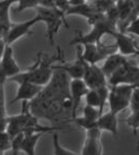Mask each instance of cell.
<instances>
[{"label":"cell","mask_w":139,"mask_h":155,"mask_svg":"<svg viewBox=\"0 0 139 155\" xmlns=\"http://www.w3.org/2000/svg\"><path fill=\"white\" fill-rule=\"evenodd\" d=\"M40 22H41V19H40V17L36 15L34 18L29 19L25 22H21V23H18V24H12L9 31L7 32L6 35L3 37L6 45H12V42L20 39L21 37L30 34L31 33L32 27H33L35 24L40 23Z\"/></svg>","instance_id":"7"},{"label":"cell","mask_w":139,"mask_h":155,"mask_svg":"<svg viewBox=\"0 0 139 155\" xmlns=\"http://www.w3.org/2000/svg\"><path fill=\"white\" fill-rule=\"evenodd\" d=\"M138 145H139V142H138Z\"/></svg>","instance_id":"35"},{"label":"cell","mask_w":139,"mask_h":155,"mask_svg":"<svg viewBox=\"0 0 139 155\" xmlns=\"http://www.w3.org/2000/svg\"><path fill=\"white\" fill-rule=\"evenodd\" d=\"M97 128L101 131H108L112 134H117L118 131V120L117 114L113 112H107L105 114H101L97 120Z\"/></svg>","instance_id":"16"},{"label":"cell","mask_w":139,"mask_h":155,"mask_svg":"<svg viewBox=\"0 0 139 155\" xmlns=\"http://www.w3.org/2000/svg\"><path fill=\"white\" fill-rule=\"evenodd\" d=\"M85 102L86 104L93 107H97L100 111L101 114V101H100V96L99 93L96 89H88L87 93L85 94Z\"/></svg>","instance_id":"21"},{"label":"cell","mask_w":139,"mask_h":155,"mask_svg":"<svg viewBox=\"0 0 139 155\" xmlns=\"http://www.w3.org/2000/svg\"><path fill=\"white\" fill-rule=\"evenodd\" d=\"M101 134L99 128H92L86 130L84 145L82 147L81 154L83 155H98L103 153L102 144H101Z\"/></svg>","instance_id":"11"},{"label":"cell","mask_w":139,"mask_h":155,"mask_svg":"<svg viewBox=\"0 0 139 155\" xmlns=\"http://www.w3.org/2000/svg\"><path fill=\"white\" fill-rule=\"evenodd\" d=\"M112 36L115 39V46L117 49V52L123 56H131L136 55L139 48L136 47L135 41L131 36H128L123 31H117L115 30L112 33Z\"/></svg>","instance_id":"12"},{"label":"cell","mask_w":139,"mask_h":155,"mask_svg":"<svg viewBox=\"0 0 139 155\" xmlns=\"http://www.w3.org/2000/svg\"><path fill=\"white\" fill-rule=\"evenodd\" d=\"M100 111L97 107H90L88 104H85V107H83V112H82V116L85 117L87 119L93 120V121H97L99 116H100Z\"/></svg>","instance_id":"23"},{"label":"cell","mask_w":139,"mask_h":155,"mask_svg":"<svg viewBox=\"0 0 139 155\" xmlns=\"http://www.w3.org/2000/svg\"><path fill=\"white\" fill-rule=\"evenodd\" d=\"M136 56H137V60H138V66H139V50H138V52L136 53Z\"/></svg>","instance_id":"32"},{"label":"cell","mask_w":139,"mask_h":155,"mask_svg":"<svg viewBox=\"0 0 139 155\" xmlns=\"http://www.w3.org/2000/svg\"><path fill=\"white\" fill-rule=\"evenodd\" d=\"M125 32L139 37V19H138V17H136L135 19L131 20V21L129 22L128 26L126 27V29H125Z\"/></svg>","instance_id":"26"},{"label":"cell","mask_w":139,"mask_h":155,"mask_svg":"<svg viewBox=\"0 0 139 155\" xmlns=\"http://www.w3.org/2000/svg\"><path fill=\"white\" fill-rule=\"evenodd\" d=\"M109 87L110 90L107 102L109 104L110 111L118 115L120 112L125 111L129 107L130 97L134 86L130 84H118Z\"/></svg>","instance_id":"5"},{"label":"cell","mask_w":139,"mask_h":155,"mask_svg":"<svg viewBox=\"0 0 139 155\" xmlns=\"http://www.w3.org/2000/svg\"><path fill=\"white\" fill-rule=\"evenodd\" d=\"M129 107H130L132 112H136L139 110V88H137V87H134L132 91Z\"/></svg>","instance_id":"25"},{"label":"cell","mask_w":139,"mask_h":155,"mask_svg":"<svg viewBox=\"0 0 139 155\" xmlns=\"http://www.w3.org/2000/svg\"><path fill=\"white\" fill-rule=\"evenodd\" d=\"M127 124L135 131L139 129V110L136 112H132V115L127 120Z\"/></svg>","instance_id":"27"},{"label":"cell","mask_w":139,"mask_h":155,"mask_svg":"<svg viewBox=\"0 0 139 155\" xmlns=\"http://www.w3.org/2000/svg\"><path fill=\"white\" fill-rule=\"evenodd\" d=\"M82 50L79 45H77V59L73 63H64L61 65H52L53 69H61L70 79H82L84 74L85 60L82 58Z\"/></svg>","instance_id":"10"},{"label":"cell","mask_w":139,"mask_h":155,"mask_svg":"<svg viewBox=\"0 0 139 155\" xmlns=\"http://www.w3.org/2000/svg\"><path fill=\"white\" fill-rule=\"evenodd\" d=\"M36 15L40 17L41 22H44L47 27V39L50 45H54V38L60 27L65 25L69 27V24L65 20V15L64 12L58 9L57 7H46L37 5L34 7Z\"/></svg>","instance_id":"3"},{"label":"cell","mask_w":139,"mask_h":155,"mask_svg":"<svg viewBox=\"0 0 139 155\" xmlns=\"http://www.w3.org/2000/svg\"><path fill=\"white\" fill-rule=\"evenodd\" d=\"M0 69L3 71L5 74L7 80L11 77L15 76V74H19L21 71L20 66L17 64L14 58V51L11 45H6L4 53L2 55V58L0 60Z\"/></svg>","instance_id":"13"},{"label":"cell","mask_w":139,"mask_h":155,"mask_svg":"<svg viewBox=\"0 0 139 155\" xmlns=\"http://www.w3.org/2000/svg\"><path fill=\"white\" fill-rule=\"evenodd\" d=\"M84 50L81 52L82 58L89 64H98L100 61L105 59L106 55L99 49L97 44H85L82 45Z\"/></svg>","instance_id":"17"},{"label":"cell","mask_w":139,"mask_h":155,"mask_svg":"<svg viewBox=\"0 0 139 155\" xmlns=\"http://www.w3.org/2000/svg\"><path fill=\"white\" fill-rule=\"evenodd\" d=\"M0 38H1V37H0Z\"/></svg>","instance_id":"36"},{"label":"cell","mask_w":139,"mask_h":155,"mask_svg":"<svg viewBox=\"0 0 139 155\" xmlns=\"http://www.w3.org/2000/svg\"><path fill=\"white\" fill-rule=\"evenodd\" d=\"M7 116L6 117H0V132L6 131L7 128Z\"/></svg>","instance_id":"28"},{"label":"cell","mask_w":139,"mask_h":155,"mask_svg":"<svg viewBox=\"0 0 139 155\" xmlns=\"http://www.w3.org/2000/svg\"><path fill=\"white\" fill-rule=\"evenodd\" d=\"M115 30V24L110 22L104 16L101 20H99L95 24H92V28L88 33H78L71 41L70 45H72V46H77V45L81 46V45L85 44H97L102 39V37L104 35H107V34L112 35V33Z\"/></svg>","instance_id":"4"},{"label":"cell","mask_w":139,"mask_h":155,"mask_svg":"<svg viewBox=\"0 0 139 155\" xmlns=\"http://www.w3.org/2000/svg\"><path fill=\"white\" fill-rule=\"evenodd\" d=\"M128 62V57L120 54L118 52H114L112 54H109L105 57L104 63L101 66V69L104 72L106 78H109L116 69H118L120 66Z\"/></svg>","instance_id":"15"},{"label":"cell","mask_w":139,"mask_h":155,"mask_svg":"<svg viewBox=\"0 0 139 155\" xmlns=\"http://www.w3.org/2000/svg\"><path fill=\"white\" fill-rule=\"evenodd\" d=\"M7 128L6 132L9 134L11 139L16 134L23 132V134H30V132L36 131H54L60 129V127H48L42 126L39 123V118L34 116L29 110L28 101H22V110L21 113L16 116L7 117Z\"/></svg>","instance_id":"2"},{"label":"cell","mask_w":139,"mask_h":155,"mask_svg":"<svg viewBox=\"0 0 139 155\" xmlns=\"http://www.w3.org/2000/svg\"><path fill=\"white\" fill-rule=\"evenodd\" d=\"M45 132L43 131H36V132H30V134H24L23 140L21 142L20 146V151L24 152L25 154L28 155H34L35 154V147L41 139L42 136Z\"/></svg>","instance_id":"18"},{"label":"cell","mask_w":139,"mask_h":155,"mask_svg":"<svg viewBox=\"0 0 139 155\" xmlns=\"http://www.w3.org/2000/svg\"><path fill=\"white\" fill-rule=\"evenodd\" d=\"M88 87L83 79H71L70 81V96L72 101V118L77 116L78 107L82 98L88 91Z\"/></svg>","instance_id":"9"},{"label":"cell","mask_w":139,"mask_h":155,"mask_svg":"<svg viewBox=\"0 0 139 155\" xmlns=\"http://www.w3.org/2000/svg\"><path fill=\"white\" fill-rule=\"evenodd\" d=\"M1 85H4V84H1V83H0V86H1Z\"/></svg>","instance_id":"33"},{"label":"cell","mask_w":139,"mask_h":155,"mask_svg":"<svg viewBox=\"0 0 139 155\" xmlns=\"http://www.w3.org/2000/svg\"><path fill=\"white\" fill-rule=\"evenodd\" d=\"M21 0H1L0 1V7L1 6H9L11 7L14 3H19Z\"/></svg>","instance_id":"29"},{"label":"cell","mask_w":139,"mask_h":155,"mask_svg":"<svg viewBox=\"0 0 139 155\" xmlns=\"http://www.w3.org/2000/svg\"><path fill=\"white\" fill-rule=\"evenodd\" d=\"M53 149H54L55 155H75L76 153L71 150L64 148L59 143V137L57 134H53Z\"/></svg>","instance_id":"22"},{"label":"cell","mask_w":139,"mask_h":155,"mask_svg":"<svg viewBox=\"0 0 139 155\" xmlns=\"http://www.w3.org/2000/svg\"><path fill=\"white\" fill-rule=\"evenodd\" d=\"M62 54L58 48V55L53 57H48L43 55V53H39L36 57V61L26 68L25 71H20L19 74H15L9 78L7 81L21 83V82H30L40 86H45L50 81L53 74V62L57 60H61Z\"/></svg>","instance_id":"1"},{"label":"cell","mask_w":139,"mask_h":155,"mask_svg":"<svg viewBox=\"0 0 139 155\" xmlns=\"http://www.w3.org/2000/svg\"><path fill=\"white\" fill-rule=\"evenodd\" d=\"M9 6L0 7V37H4L12 26L9 19Z\"/></svg>","instance_id":"19"},{"label":"cell","mask_w":139,"mask_h":155,"mask_svg":"<svg viewBox=\"0 0 139 155\" xmlns=\"http://www.w3.org/2000/svg\"><path fill=\"white\" fill-rule=\"evenodd\" d=\"M83 81L89 89H97L103 85L108 84L107 78L97 64H89L85 61Z\"/></svg>","instance_id":"8"},{"label":"cell","mask_w":139,"mask_h":155,"mask_svg":"<svg viewBox=\"0 0 139 155\" xmlns=\"http://www.w3.org/2000/svg\"><path fill=\"white\" fill-rule=\"evenodd\" d=\"M71 122L77 125L80 128H83L85 130H88V129H92V128H96L97 127V121H93V120L87 119L85 117H74V118H71L70 119Z\"/></svg>","instance_id":"20"},{"label":"cell","mask_w":139,"mask_h":155,"mask_svg":"<svg viewBox=\"0 0 139 155\" xmlns=\"http://www.w3.org/2000/svg\"><path fill=\"white\" fill-rule=\"evenodd\" d=\"M5 47H6V42L4 41L3 37L0 38V60L2 58V55L4 53V50H5Z\"/></svg>","instance_id":"30"},{"label":"cell","mask_w":139,"mask_h":155,"mask_svg":"<svg viewBox=\"0 0 139 155\" xmlns=\"http://www.w3.org/2000/svg\"><path fill=\"white\" fill-rule=\"evenodd\" d=\"M44 86L30 83V82H21L19 83V88H18L17 94L15 98L12 99L11 104H15L17 101H30L34 98L37 94L41 92Z\"/></svg>","instance_id":"14"},{"label":"cell","mask_w":139,"mask_h":155,"mask_svg":"<svg viewBox=\"0 0 139 155\" xmlns=\"http://www.w3.org/2000/svg\"><path fill=\"white\" fill-rule=\"evenodd\" d=\"M11 149V137L6 131L0 132V155Z\"/></svg>","instance_id":"24"},{"label":"cell","mask_w":139,"mask_h":155,"mask_svg":"<svg viewBox=\"0 0 139 155\" xmlns=\"http://www.w3.org/2000/svg\"><path fill=\"white\" fill-rule=\"evenodd\" d=\"M137 17H138V19H139V15H138V16H137Z\"/></svg>","instance_id":"34"},{"label":"cell","mask_w":139,"mask_h":155,"mask_svg":"<svg viewBox=\"0 0 139 155\" xmlns=\"http://www.w3.org/2000/svg\"><path fill=\"white\" fill-rule=\"evenodd\" d=\"M139 81V66L131 62H126L107 79L109 86L118 84L135 85Z\"/></svg>","instance_id":"6"},{"label":"cell","mask_w":139,"mask_h":155,"mask_svg":"<svg viewBox=\"0 0 139 155\" xmlns=\"http://www.w3.org/2000/svg\"><path fill=\"white\" fill-rule=\"evenodd\" d=\"M0 117H6V111L0 109Z\"/></svg>","instance_id":"31"}]
</instances>
